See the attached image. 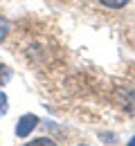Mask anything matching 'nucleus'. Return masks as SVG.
<instances>
[{
    "label": "nucleus",
    "instance_id": "nucleus-4",
    "mask_svg": "<svg viewBox=\"0 0 135 146\" xmlns=\"http://www.w3.org/2000/svg\"><path fill=\"white\" fill-rule=\"evenodd\" d=\"M104 7H108V9H122V7H126L131 0H99Z\"/></svg>",
    "mask_w": 135,
    "mask_h": 146
},
{
    "label": "nucleus",
    "instance_id": "nucleus-1",
    "mask_svg": "<svg viewBox=\"0 0 135 146\" xmlns=\"http://www.w3.org/2000/svg\"><path fill=\"white\" fill-rule=\"evenodd\" d=\"M36 126H39V117L36 115H23L18 119V124H16V135L27 137L32 130H36Z\"/></svg>",
    "mask_w": 135,
    "mask_h": 146
},
{
    "label": "nucleus",
    "instance_id": "nucleus-3",
    "mask_svg": "<svg viewBox=\"0 0 135 146\" xmlns=\"http://www.w3.org/2000/svg\"><path fill=\"white\" fill-rule=\"evenodd\" d=\"M9 79H11V68H9V65H5V63H0V88H2V86H7V83H9Z\"/></svg>",
    "mask_w": 135,
    "mask_h": 146
},
{
    "label": "nucleus",
    "instance_id": "nucleus-6",
    "mask_svg": "<svg viewBox=\"0 0 135 146\" xmlns=\"http://www.w3.org/2000/svg\"><path fill=\"white\" fill-rule=\"evenodd\" d=\"M7 34H9V20L5 16H0V43L7 38Z\"/></svg>",
    "mask_w": 135,
    "mask_h": 146
},
{
    "label": "nucleus",
    "instance_id": "nucleus-7",
    "mask_svg": "<svg viewBox=\"0 0 135 146\" xmlns=\"http://www.w3.org/2000/svg\"><path fill=\"white\" fill-rule=\"evenodd\" d=\"M7 112V94L5 92H0V117Z\"/></svg>",
    "mask_w": 135,
    "mask_h": 146
},
{
    "label": "nucleus",
    "instance_id": "nucleus-2",
    "mask_svg": "<svg viewBox=\"0 0 135 146\" xmlns=\"http://www.w3.org/2000/svg\"><path fill=\"white\" fill-rule=\"evenodd\" d=\"M117 99H119L122 108L126 110V112L135 115V88H131V86H128V88H119Z\"/></svg>",
    "mask_w": 135,
    "mask_h": 146
},
{
    "label": "nucleus",
    "instance_id": "nucleus-8",
    "mask_svg": "<svg viewBox=\"0 0 135 146\" xmlns=\"http://www.w3.org/2000/svg\"><path fill=\"white\" fill-rule=\"evenodd\" d=\"M126 146H135V135L131 137V142H126Z\"/></svg>",
    "mask_w": 135,
    "mask_h": 146
},
{
    "label": "nucleus",
    "instance_id": "nucleus-9",
    "mask_svg": "<svg viewBox=\"0 0 135 146\" xmlns=\"http://www.w3.org/2000/svg\"><path fill=\"white\" fill-rule=\"evenodd\" d=\"M79 146H86V144H79Z\"/></svg>",
    "mask_w": 135,
    "mask_h": 146
},
{
    "label": "nucleus",
    "instance_id": "nucleus-5",
    "mask_svg": "<svg viewBox=\"0 0 135 146\" xmlns=\"http://www.w3.org/2000/svg\"><path fill=\"white\" fill-rule=\"evenodd\" d=\"M25 146H57V142H54V139H50V137H36V139L27 142Z\"/></svg>",
    "mask_w": 135,
    "mask_h": 146
}]
</instances>
